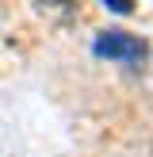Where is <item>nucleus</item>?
Listing matches in <instances>:
<instances>
[{"label":"nucleus","mask_w":153,"mask_h":157,"mask_svg":"<svg viewBox=\"0 0 153 157\" xmlns=\"http://www.w3.org/2000/svg\"><path fill=\"white\" fill-rule=\"evenodd\" d=\"M92 54L96 58H107V61H142L145 58V42L126 31L111 27V31H99L96 42H92Z\"/></svg>","instance_id":"f257e3e1"},{"label":"nucleus","mask_w":153,"mask_h":157,"mask_svg":"<svg viewBox=\"0 0 153 157\" xmlns=\"http://www.w3.org/2000/svg\"><path fill=\"white\" fill-rule=\"evenodd\" d=\"M107 8H111L115 15H130V4H126V0H107Z\"/></svg>","instance_id":"f03ea898"}]
</instances>
